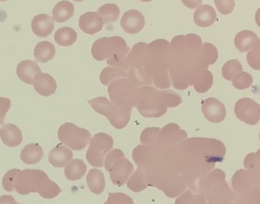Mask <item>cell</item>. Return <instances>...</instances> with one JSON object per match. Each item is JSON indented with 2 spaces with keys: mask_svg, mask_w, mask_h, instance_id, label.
<instances>
[{
  "mask_svg": "<svg viewBox=\"0 0 260 204\" xmlns=\"http://www.w3.org/2000/svg\"><path fill=\"white\" fill-rule=\"evenodd\" d=\"M200 36H177L170 43L169 71L173 86L179 91L194 85L198 77L208 69L202 57Z\"/></svg>",
  "mask_w": 260,
  "mask_h": 204,
  "instance_id": "6da1fadb",
  "label": "cell"
},
{
  "mask_svg": "<svg viewBox=\"0 0 260 204\" xmlns=\"http://www.w3.org/2000/svg\"><path fill=\"white\" fill-rule=\"evenodd\" d=\"M182 97L171 90L159 91L150 86L138 90L137 109L147 118H159L165 115L168 108L176 107L182 103Z\"/></svg>",
  "mask_w": 260,
  "mask_h": 204,
  "instance_id": "7a4b0ae2",
  "label": "cell"
},
{
  "mask_svg": "<svg viewBox=\"0 0 260 204\" xmlns=\"http://www.w3.org/2000/svg\"><path fill=\"white\" fill-rule=\"evenodd\" d=\"M170 43L164 39H157L147 45L144 70L153 79L156 88L165 90L171 86L169 76Z\"/></svg>",
  "mask_w": 260,
  "mask_h": 204,
  "instance_id": "3957f363",
  "label": "cell"
},
{
  "mask_svg": "<svg viewBox=\"0 0 260 204\" xmlns=\"http://www.w3.org/2000/svg\"><path fill=\"white\" fill-rule=\"evenodd\" d=\"M16 192L21 195L39 193L45 199H53L61 193L60 187L43 170L25 169L18 173L15 183Z\"/></svg>",
  "mask_w": 260,
  "mask_h": 204,
  "instance_id": "277c9868",
  "label": "cell"
},
{
  "mask_svg": "<svg viewBox=\"0 0 260 204\" xmlns=\"http://www.w3.org/2000/svg\"><path fill=\"white\" fill-rule=\"evenodd\" d=\"M199 193H203L210 203L235 202V193L228 187L225 173L220 169L209 172L199 186Z\"/></svg>",
  "mask_w": 260,
  "mask_h": 204,
  "instance_id": "5b68a950",
  "label": "cell"
},
{
  "mask_svg": "<svg viewBox=\"0 0 260 204\" xmlns=\"http://www.w3.org/2000/svg\"><path fill=\"white\" fill-rule=\"evenodd\" d=\"M236 203H260V183L248 170H237L232 178Z\"/></svg>",
  "mask_w": 260,
  "mask_h": 204,
  "instance_id": "8992f818",
  "label": "cell"
},
{
  "mask_svg": "<svg viewBox=\"0 0 260 204\" xmlns=\"http://www.w3.org/2000/svg\"><path fill=\"white\" fill-rule=\"evenodd\" d=\"M88 103L95 112L107 117L111 125L116 129H124L130 122L132 108L119 106L104 97L89 100Z\"/></svg>",
  "mask_w": 260,
  "mask_h": 204,
  "instance_id": "52a82bcc",
  "label": "cell"
},
{
  "mask_svg": "<svg viewBox=\"0 0 260 204\" xmlns=\"http://www.w3.org/2000/svg\"><path fill=\"white\" fill-rule=\"evenodd\" d=\"M138 90L128 78L121 77L114 80L108 88V93L113 103L125 107H137Z\"/></svg>",
  "mask_w": 260,
  "mask_h": 204,
  "instance_id": "ba28073f",
  "label": "cell"
},
{
  "mask_svg": "<svg viewBox=\"0 0 260 204\" xmlns=\"http://www.w3.org/2000/svg\"><path fill=\"white\" fill-rule=\"evenodd\" d=\"M57 136L62 144H66L74 151L83 150L92 139V135L87 129L71 123H64L59 128Z\"/></svg>",
  "mask_w": 260,
  "mask_h": 204,
  "instance_id": "9c48e42d",
  "label": "cell"
},
{
  "mask_svg": "<svg viewBox=\"0 0 260 204\" xmlns=\"http://www.w3.org/2000/svg\"><path fill=\"white\" fill-rule=\"evenodd\" d=\"M114 140L111 135L103 132L95 134L89 143L86 160L90 165L103 167L108 153L113 149Z\"/></svg>",
  "mask_w": 260,
  "mask_h": 204,
  "instance_id": "30bf717a",
  "label": "cell"
},
{
  "mask_svg": "<svg viewBox=\"0 0 260 204\" xmlns=\"http://www.w3.org/2000/svg\"><path fill=\"white\" fill-rule=\"evenodd\" d=\"M130 51V48L123 38L120 36L109 38L108 65L123 70H130L127 63V57Z\"/></svg>",
  "mask_w": 260,
  "mask_h": 204,
  "instance_id": "8fae6325",
  "label": "cell"
},
{
  "mask_svg": "<svg viewBox=\"0 0 260 204\" xmlns=\"http://www.w3.org/2000/svg\"><path fill=\"white\" fill-rule=\"evenodd\" d=\"M234 112L240 121L255 126L260 120V105L250 98H242L237 102Z\"/></svg>",
  "mask_w": 260,
  "mask_h": 204,
  "instance_id": "7c38bea8",
  "label": "cell"
},
{
  "mask_svg": "<svg viewBox=\"0 0 260 204\" xmlns=\"http://www.w3.org/2000/svg\"><path fill=\"white\" fill-rule=\"evenodd\" d=\"M110 179L115 185L122 187L134 172L133 164L125 156L121 157L111 165L109 170Z\"/></svg>",
  "mask_w": 260,
  "mask_h": 204,
  "instance_id": "4fadbf2b",
  "label": "cell"
},
{
  "mask_svg": "<svg viewBox=\"0 0 260 204\" xmlns=\"http://www.w3.org/2000/svg\"><path fill=\"white\" fill-rule=\"evenodd\" d=\"M188 137L186 132L182 130L176 123H170L164 126L159 132L156 144L161 148L169 147L177 144Z\"/></svg>",
  "mask_w": 260,
  "mask_h": 204,
  "instance_id": "5bb4252c",
  "label": "cell"
},
{
  "mask_svg": "<svg viewBox=\"0 0 260 204\" xmlns=\"http://www.w3.org/2000/svg\"><path fill=\"white\" fill-rule=\"evenodd\" d=\"M202 109L205 118L211 123H221L226 117L224 105L220 100L213 97L202 101Z\"/></svg>",
  "mask_w": 260,
  "mask_h": 204,
  "instance_id": "9a60e30c",
  "label": "cell"
},
{
  "mask_svg": "<svg viewBox=\"0 0 260 204\" xmlns=\"http://www.w3.org/2000/svg\"><path fill=\"white\" fill-rule=\"evenodd\" d=\"M145 25V19L141 12L131 10L123 15L121 26L125 33L131 35L139 33Z\"/></svg>",
  "mask_w": 260,
  "mask_h": 204,
  "instance_id": "2e32d148",
  "label": "cell"
},
{
  "mask_svg": "<svg viewBox=\"0 0 260 204\" xmlns=\"http://www.w3.org/2000/svg\"><path fill=\"white\" fill-rule=\"evenodd\" d=\"M104 22L98 13L88 12L80 16L79 26L87 35H94L103 30Z\"/></svg>",
  "mask_w": 260,
  "mask_h": 204,
  "instance_id": "e0dca14e",
  "label": "cell"
},
{
  "mask_svg": "<svg viewBox=\"0 0 260 204\" xmlns=\"http://www.w3.org/2000/svg\"><path fill=\"white\" fill-rule=\"evenodd\" d=\"M35 90L38 94L44 97H50L57 91V82L54 77L46 73H39L36 76L33 82Z\"/></svg>",
  "mask_w": 260,
  "mask_h": 204,
  "instance_id": "ac0fdd59",
  "label": "cell"
},
{
  "mask_svg": "<svg viewBox=\"0 0 260 204\" xmlns=\"http://www.w3.org/2000/svg\"><path fill=\"white\" fill-rule=\"evenodd\" d=\"M31 30L38 37H48L54 31V19L48 15H37L31 22Z\"/></svg>",
  "mask_w": 260,
  "mask_h": 204,
  "instance_id": "d6986e66",
  "label": "cell"
},
{
  "mask_svg": "<svg viewBox=\"0 0 260 204\" xmlns=\"http://www.w3.org/2000/svg\"><path fill=\"white\" fill-rule=\"evenodd\" d=\"M73 157L74 154L72 151L68 147H65L61 143L51 149L48 155V161L54 167H63L71 162Z\"/></svg>",
  "mask_w": 260,
  "mask_h": 204,
  "instance_id": "ffe728a7",
  "label": "cell"
},
{
  "mask_svg": "<svg viewBox=\"0 0 260 204\" xmlns=\"http://www.w3.org/2000/svg\"><path fill=\"white\" fill-rule=\"evenodd\" d=\"M0 136L3 142L9 147H17L23 140L22 131L16 125L11 123L3 125L0 129Z\"/></svg>",
  "mask_w": 260,
  "mask_h": 204,
  "instance_id": "44dd1931",
  "label": "cell"
},
{
  "mask_svg": "<svg viewBox=\"0 0 260 204\" xmlns=\"http://www.w3.org/2000/svg\"><path fill=\"white\" fill-rule=\"evenodd\" d=\"M42 72L40 67L36 62L32 61H22L17 66L16 74L19 80L27 84H33L35 77Z\"/></svg>",
  "mask_w": 260,
  "mask_h": 204,
  "instance_id": "7402d4cb",
  "label": "cell"
},
{
  "mask_svg": "<svg viewBox=\"0 0 260 204\" xmlns=\"http://www.w3.org/2000/svg\"><path fill=\"white\" fill-rule=\"evenodd\" d=\"M217 19L215 10L209 5L200 6L194 13V22L202 28L211 26Z\"/></svg>",
  "mask_w": 260,
  "mask_h": 204,
  "instance_id": "603a6c76",
  "label": "cell"
},
{
  "mask_svg": "<svg viewBox=\"0 0 260 204\" xmlns=\"http://www.w3.org/2000/svg\"><path fill=\"white\" fill-rule=\"evenodd\" d=\"M147 45L145 42L137 43L127 57V63L131 68H144Z\"/></svg>",
  "mask_w": 260,
  "mask_h": 204,
  "instance_id": "cb8c5ba5",
  "label": "cell"
},
{
  "mask_svg": "<svg viewBox=\"0 0 260 204\" xmlns=\"http://www.w3.org/2000/svg\"><path fill=\"white\" fill-rule=\"evenodd\" d=\"M86 184L92 193L101 194L106 188L104 173L99 169H91L86 176Z\"/></svg>",
  "mask_w": 260,
  "mask_h": 204,
  "instance_id": "d4e9b609",
  "label": "cell"
},
{
  "mask_svg": "<svg viewBox=\"0 0 260 204\" xmlns=\"http://www.w3.org/2000/svg\"><path fill=\"white\" fill-rule=\"evenodd\" d=\"M44 156V150L38 143H31L25 146L20 153L21 160L26 164H36Z\"/></svg>",
  "mask_w": 260,
  "mask_h": 204,
  "instance_id": "484cf974",
  "label": "cell"
},
{
  "mask_svg": "<svg viewBox=\"0 0 260 204\" xmlns=\"http://www.w3.org/2000/svg\"><path fill=\"white\" fill-rule=\"evenodd\" d=\"M258 37L253 32L243 30L236 36L234 45L240 52H246L252 48L254 44L258 40Z\"/></svg>",
  "mask_w": 260,
  "mask_h": 204,
  "instance_id": "4316f807",
  "label": "cell"
},
{
  "mask_svg": "<svg viewBox=\"0 0 260 204\" xmlns=\"http://www.w3.org/2000/svg\"><path fill=\"white\" fill-rule=\"evenodd\" d=\"M127 187L135 193H139L149 187L147 171L144 167L138 166L136 171L127 181Z\"/></svg>",
  "mask_w": 260,
  "mask_h": 204,
  "instance_id": "83f0119b",
  "label": "cell"
},
{
  "mask_svg": "<svg viewBox=\"0 0 260 204\" xmlns=\"http://www.w3.org/2000/svg\"><path fill=\"white\" fill-rule=\"evenodd\" d=\"M74 5L71 2L67 0L60 1L53 10V19L58 23L67 22L74 16Z\"/></svg>",
  "mask_w": 260,
  "mask_h": 204,
  "instance_id": "f1b7e54d",
  "label": "cell"
},
{
  "mask_svg": "<svg viewBox=\"0 0 260 204\" xmlns=\"http://www.w3.org/2000/svg\"><path fill=\"white\" fill-rule=\"evenodd\" d=\"M55 54V47L52 43L47 41L39 42L35 48V59L40 63H47L50 62L54 59Z\"/></svg>",
  "mask_w": 260,
  "mask_h": 204,
  "instance_id": "f546056e",
  "label": "cell"
},
{
  "mask_svg": "<svg viewBox=\"0 0 260 204\" xmlns=\"http://www.w3.org/2000/svg\"><path fill=\"white\" fill-rule=\"evenodd\" d=\"M87 170L84 161L81 159H74L68 163L65 167V177L69 181H76L82 179Z\"/></svg>",
  "mask_w": 260,
  "mask_h": 204,
  "instance_id": "4dcf8cb0",
  "label": "cell"
},
{
  "mask_svg": "<svg viewBox=\"0 0 260 204\" xmlns=\"http://www.w3.org/2000/svg\"><path fill=\"white\" fill-rule=\"evenodd\" d=\"M127 77L136 88L150 86L153 79L147 74L144 68H131L127 73Z\"/></svg>",
  "mask_w": 260,
  "mask_h": 204,
  "instance_id": "1f68e13d",
  "label": "cell"
},
{
  "mask_svg": "<svg viewBox=\"0 0 260 204\" xmlns=\"http://www.w3.org/2000/svg\"><path fill=\"white\" fill-rule=\"evenodd\" d=\"M77 39V33L70 27L59 28L54 35V40L60 46H71L75 43Z\"/></svg>",
  "mask_w": 260,
  "mask_h": 204,
  "instance_id": "d6a6232c",
  "label": "cell"
},
{
  "mask_svg": "<svg viewBox=\"0 0 260 204\" xmlns=\"http://www.w3.org/2000/svg\"><path fill=\"white\" fill-rule=\"evenodd\" d=\"M109 38L103 37L98 39L92 45L91 53L92 57L99 62L109 57Z\"/></svg>",
  "mask_w": 260,
  "mask_h": 204,
  "instance_id": "836d02e7",
  "label": "cell"
},
{
  "mask_svg": "<svg viewBox=\"0 0 260 204\" xmlns=\"http://www.w3.org/2000/svg\"><path fill=\"white\" fill-rule=\"evenodd\" d=\"M97 13L103 19L104 23L108 24L118 20L120 16V9L115 4H105L99 9Z\"/></svg>",
  "mask_w": 260,
  "mask_h": 204,
  "instance_id": "e575fe53",
  "label": "cell"
},
{
  "mask_svg": "<svg viewBox=\"0 0 260 204\" xmlns=\"http://www.w3.org/2000/svg\"><path fill=\"white\" fill-rule=\"evenodd\" d=\"M244 166L260 183V149L255 153L249 154L245 158Z\"/></svg>",
  "mask_w": 260,
  "mask_h": 204,
  "instance_id": "d590c367",
  "label": "cell"
},
{
  "mask_svg": "<svg viewBox=\"0 0 260 204\" xmlns=\"http://www.w3.org/2000/svg\"><path fill=\"white\" fill-rule=\"evenodd\" d=\"M121 77H127V73L121 68L109 66L102 71L100 74V81L105 86H107L112 83V80Z\"/></svg>",
  "mask_w": 260,
  "mask_h": 204,
  "instance_id": "8d00e7d4",
  "label": "cell"
},
{
  "mask_svg": "<svg viewBox=\"0 0 260 204\" xmlns=\"http://www.w3.org/2000/svg\"><path fill=\"white\" fill-rule=\"evenodd\" d=\"M243 71L241 64L237 59H233L226 62L222 68V75L223 78L229 81H233L234 77Z\"/></svg>",
  "mask_w": 260,
  "mask_h": 204,
  "instance_id": "74e56055",
  "label": "cell"
},
{
  "mask_svg": "<svg viewBox=\"0 0 260 204\" xmlns=\"http://www.w3.org/2000/svg\"><path fill=\"white\" fill-rule=\"evenodd\" d=\"M213 84V75L208 70L204 71L194 82V90L199 94H204L209 91Z\"/></svg>",
  "mask_w": 260,
  "mask_h": 204,
  "instance_id": "f35d334b",
  "label": "cell"
},
{
  "mask_svg": "<svg viewBox=\"0 0 260 204\" xmlns=\"http://www.w3.org/2000/svg\"><path fill=\"white\" fill-rule=\"evenodd\" d=\"M202 57L203 62L208 66L214 65L218 59V51L217 48L208 42L204 44L202 48Z\"/></svg>",
  "mask_w": 260,
  "mask_h": 204,
  "instance_id": "ab89813d",
  "label": "cell"
},
{
  "mask_svg": "<svg viewBox=\"0 0 260 204\" xmlns=\"http://www.w3.org/2000/svg\"><path fill=\"white\" fill-rule=\"evenodd\" d=\"M248 64L252 69L260 71V39H258L246 55Z\"/></svg>",
  "mask_w": 260,
  "mask_h": 204,
  "instance_id": "60d3db41",
  "label": "cell"
},
{
  "mask_svg": "<svg viewBox=\"0 0 260 204\" xmlns=\"http://www.w3.org/2000/svg\"><path fill=\"white\" fill-rule=\"evenodd\" d=\"M253 78L252 76L247 72L239 73L234 80H233V86L237 90H246L252 86Z\"/></svg>",
  "mask_w": 260,
  "mask_h": 204,
  "instance_id": "b9f144b4",
  "label": "cell"
},
{
  "mask_svg": "<svg viewBox=\"0 0 260 204\" xmlns=\"http://www.w3.org/2000/svg\"><path fill=\"white\" fill-rule=\"evenodd\" d=\"M160 131V128H147V129L143 131L141 137H140L141 142L143 143V144H153V143H156Z\"/></svg>",
  "mask_w": 260,
  "mask_h": 204,
  "instance_id": "7bdbcfd3",
  "label": "cell"
},
{
  "mask_svg": "<svg viewBox=\"0 0 260 204\" xmlns=\"http://www.w3.org/2000/svg\"><path fill=\"white\" fill-rule=\"evenodd\" d=\"M21 170L19 169H13L7 172L3 179V187L4 190L8 192H13L16 190L15 183H16L18 173Z\"/></svg>",
  "mask_w": 260,
  "mask_h": 204,
  "instance_id": "ee69618b",
  "label": "cell"
},
{
  "mask_svg": "<svg viewBox=\"0 0 260 204\" xmlns=\"http://www.w3.org/2000/svg\"><path fill=\"white\" fill-rule=\"evenodd\" d=\"M214 4L219 13L226 16L234 11L235 0H214Z\"/></svg>",
  "mask_w": 260,
  "mask_h": 204,
  "instance_id": "f6af8a7d",
  "label": "cell"
},
{
  "mask_svg": "<svg viewBox=\"0 0 260 204\" xmlns=\"http://www.w3.org/2000/svg\"><path fill=\"white\" fill-rule=\"evenodd\" d=\"M108 203H130L133 204L132 198L123 193H109V198L106 202Z\"/></svg>",
  "mask_w": 260,
  "mask_h": 204,
  "instance_id": "bcb514c9",
  "label": "cell"
},
{
  "mask_svg": "<svg viewBox=\"0 0 260 204\" xmlns=\"http://www.w3.org/2000/svg\"><path fill=\"white\" fill-rule=\"evenodd\" d=\"M125 156L124 152L120 149H114V150L111 151L109 152V155H107L106 158V161H105V167L106 170H109V167H111L112 164H113L115 161H118L121 157Z\"/></svg>",
  "mask_w": 260,
  "mask_h": 204,
  "instance_id": "7dc6e473",
  "label": "cell"
},
{
  "mask_svg": "<svg viewBox=\"0 0 260 204\" xmlns=\"http://www.w3.org/2000/svg\"><path fill=\"white\" fill-rule=\"evenodd\" d=\"M184 6L189 9H196L202 5V0H182Z\"/></svg>",
  "mask_w": 260,
  "mask_h": 204,
  "instance_id": "c3c4849f",
  "label": "cell"
},
{
  "mask_svg": "<svg viewBox=\"0 0 260 204\" xmlns=\"http://www.w3.org/2000/svg\"><path fill=\"white\" fill-rule=\"evenodd\" d=\"M255 22H256L257 25L258 27H260V8L257 10L256 13H255Z\"/></svg>",
  "mask_w": 260,
  "mask_h": 204,
  "instance_id": "681fc988",
  "label": "cell"
},
{
  "mask_svg": "<svg viewBox=\"0 0 260 204\" xmlns=\"http://www.w3.org/2000/svg\"><path fill=\"white\" fill-rule=\"evenodd\" d=\"M140 1H141V2L147 3L150 2V1H152V0H140Z\"/></svg>",
  "mask_w": 260,
  "mask_h": 204,
  "instance_id": "f907efd6",
  "label": "cell"
},
{
  "mask_svg": "<svg viewBox=\"0 0 260 204\" xmlns=\"http://www.w3.org/2000/svg\"><path fill=\"white\" fill-rule=\"evenodd\" d=\"M74 1H76V2H82L83 0H74Z\"/></svg>",
  "mask_w": 260,
  "mask_h": 204,
  "instance_id": "816d5d0a",
  "label": "cell"
},
{
  "mask_svg": "<svg viewBox=\"0 0 260 204\" xmlns=\"http://www.w3.org/2000/svg\"><path fill=\"white\" fill-rule=\"evenodd\" d=\"M1 1H2V2H4V1H7V0H1Z\"/></svg>",
  "mask_w": 260,
  "mask_h": 204,
  "instance_id": "f5cc1de1",
  "label": "cell"
},
{
  "mask_svg": "<svg viewBox=\"0 0 260 204\" xmlns=\"http://www.w3.org/2000/svg\"><path fill=\"white\" fill-rule=\"evenodd\" d=\"M259 139H260V134H259Z\"/></svg>",
  "mask_w": 260,
  "mask_h": 204,
  "instance_id": "db71d44e",
  "label": "cell"
}]
</instances>
